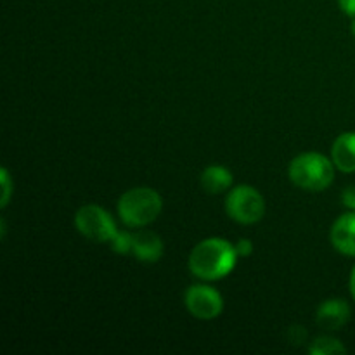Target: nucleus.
I'll list each match as a JSON object with an SVG mask.
<instances>
[{
	"mask_svg": "<svg viewBox=\"0 0 355 355\" xmlns=\"http://www.w3.org/2000/svg\"><path fill=\"white\" fill-rule=\"evenodd\" d=\"M236 248L222 238H208L198 243L189 255V270L205 281H218L229 276L236 266Z\"/></svg>",
	"mask_w": 355,
	"mask_h": 355,
	"instance_id": "nucleus-1",
	"label": "nucleus"
},
{
	"mask_svg": "<svg viewBox=\"0 0 355 355\" xmlns=\"http://www.w3.org/2000/svg\"><path fill=\"white\" fill-rule=\"evenodd\" d=\"M162 208V196L151 187H134L118 201V215L128 227H146L158 218Z\"/></svg>",
	"mask_w": 355,
	"mask_h": 355,
	"instance_id": "nucleus-2",
	"label": "nucleus"
},
{
	"mask_svg": "<svg viewBox=\"0 0 355 355\" xmlns=\"http://www.w3.org/2000/svg\"><path fill=\"white\" fill-rule=\"evenodd\" d=\"M290 180L305 191H324L335 179L331 159L319 153L298 155L288 168Z\"/></svg>",
	"mask_w": 355,
	"mask_h": 355,
	"instance_id": "nucleus-3",
	"label": "nucleus"
},
{
	"mask_svg": "<svg viewBox=\"0 0 355 355\" xmlns=\"http://www.w3.org/2000/svg\"><path fill=\"white\" fill-rule=\"evenodd\" d=\"M225 210L234 222L243 225L262 220L266 214L263 196L252 186H236L225 198Z\"/></svg>",
	"mask_w": 355,
	"mask_h": 355,
	"instance_id": "nucleus-4",
	"label": "nucleus"
},
{
	"mask_svg": "<svg viewBox=\"0 0 355 355\" xmlns=\"http://www.w3.org/2000/svg\"><path fill=\"white\" fill-rule=\"evenodd\" d=\"M75 225L82 236L96 243H110L116 234L111 215L97 205H85L75 215Z\"/></svg>",
	"mask_w": 355,
	"mask_h": 355,
	"instance_id": "nucleus-5",
	"label": "nucleus"
},
{
	"mask_svg": "<svg viewBox=\"0 0 355 355\" xmlns=\"http://www.w3.org/2000/svg\"><path fill=\"white\" fill-rule=\"evenodd\" d=\"M184 302H186L187 311L201 321H210V319L218 318L222 314V309H224L222 295L208 284H193V286L187 288Z\"/></svg>",
	"mask_w": 355,
	"mask_h": 355,
	"instance_id": "nucleus-6",
	"label": "nucleus"
},
{
	"mask_svg": "<svg viewBox=\"0 0 355 355\" xmlns=\"http://www.w3.org/2000/svg\"><path fill=\"white\" fill-rule=\"evenodd\" d=\"M349 319L350 305L342 298H329V300L322 302L315 312V322L329 331L342 329L349 322Z\"/></svg>",
	"mask_w": 355,
	"mask_h": 355,
	"instance_id": "nucleus-7",
	"label": "nucleus"
},
{
	"mask_svg": "<svg viewBox=\"0 0 355 355\" xmlns=\"http://www.w3.org/2000/svg\"><path fill=\"white\" fill-rule=\"evenodd\" d=\"M331 245L342 255L355 257V211L343 214L336 218L329 232Z\"/></svg>",
	"mask_w": 355,
	"mask_h": 355,
	"instance_id": "nucleus-8",
	"label": "nucleus"
},
{
	"mask_svg": "<svg viewBox=\"0 0 355 355\" xmlns=\"http://www.w3.org/2000/svg\"><path fill=\"white\" fill-rule=\"evenodd\" d=\"M132 255L146 263H155L163 255V241L151 231H139L132 234Z\"/></svg>",
	"mask_w": 355,
	"mask_h": 355,
	"instance_id": "nucleus-9",
	"label": "nucleus"
},
{
	"mask_svg": "<svg viewBox=\"0 0 355 355\" xmlns=\"http://www.w3.org/2000/svg\"><path fill=\"white\" fill-rule=\"evenodd\" d=\"M331 162L345 173L355 172V132H345L333 142Z\"/></svg>",
	"mask_w": 355,
	"mask_h": 355,
	"instance_id": "nucleus-10",
	"label": "nucleus"
},
{
	"mask_svg": "<svg viewBox=\"0 0 355 355\" xmlns=\"http://www.w3.org/2000/svg\"><path fill=\"white\" fill-rule=\"evenodd\" d=\"M201 186L208 194H220L232 186V175L224 166L211 165L201 173Z\"/></svg>",
	"mask_w": 355,
	"mask_h": 355,
	"instance_id": "nucleus-11",
	"label": "nucleus"
},
{
	"mask_svg": "<svg viewBox=\"0 0 355 355\" xmlns=\"http://www.w3.org/2000/svg\"><path fill=\"white\" fill-rule=\"evenodd\" d=\"M347 349L342 345V342L331 336H319L309 347V354L312 355H336L345 354Z\"/></svg>",
	"mask_w": 355,
	"mask_h": 355,
	"instance_id": "nucleus-12",
	"label": "nucleus"
},
{
	"mask_svg": "<svg viewBox=\"0 0 355 355\" xmlns=\"http://www.w3.org/2000/svg\"><path fill=\"white\" fill-rule=\"evenodd\" d=\"M110 243H111V250L116 253H120V255H128V253H132V234L130 232L118 231Z\"/></svg>",
	"mask_w": 355,
	"mask_h": 355,
	"instance_id": "nucleus-13",
	"label": "nucleus"
},
{
	"mask_svg": "<svg viewBox=\"0 0 355 355\" xmlns=\"http://www.w3.org/2000/svg\"><path fill=\"white\" fill-rule=\"evenodd\" d=\"M0 175H2V203H0V207L6 208L7 203H9V200H10V193H12V186H10L9 172H7L6 168H2V172H0Z\"/></svg>",
	"mask_w": 355,
	"mask_h": 355,
	"instance_id": "nucleus-14",
	"label": "nucleus"
},
{
	"mask_svg": "<svg viewBox=\"0 0 355 355\" xmlns=\"http://www.w3.org/2000/svg\"><path fill=\"white\" fill-rule=\"evenodd\" d=\"M342 203L345 205L347 208H350V210L355 211V186H349L343 189Z\"/></svg>",
	"mask_w": 355,
	"mask_h": 355,
	"instance_id": "nucleus-15",
	"label": "nucleus"
},
{
	"mask_svg": "<svg viewBox=\"0 0 355 355\" xmlns=\"http://www.w3.org/2000/svg\"><path fill=\"white\" fill-rule=\"evenodd\" d=\"M236 253H238V257H248L252 255L253 252V243L250 241V239H239L238 243H236Z\"/></svg>",
	"mask_w": 355,
	"mask_h": 355,
	"instance_id": "nucleus-16",
	"label": "nucleus"
},
{
	"mask_svg": "<svg viewBox=\"0 0 355 355\" xmlns=\"http://www.w3.org/2000/svg\"><path fill=\"white\" fill-rule=\"evenodd\" d=\"M338 3L340 9L343 10V14L355 17V0H338Z\"/></svg>",
	"mask_w": 355,
	"mask_h": 355,
	"instance_id": "nucleus-17",
	"label": "nucleus"
},
{
	"mask_svg": "<svg viewBox=\"0 0 355 355\" xmlns=\"http://www.w3.org/2000/svg\"><path fill=\"white\" fill-rule=\"evenodd\" d=\"M350 293H352V297L355 300V266H354L352 272H350Z\"/></svg>",
	"mask_w": 355,
	"mask_h": 355,
	"instance_id": "nucleus-18",
	"label": "nucleus"
},
{
	"mask_svg": "<svg viewBox=\"0 0 355 355\" xmlns=\"http://www.w3.org/2000/svg\"><path fill=\"white\" fill-rule=\"evenodd\" d=\"M350 31H352V35H354V37H355V17H354L352 24H350Z\"/></svg>",
	"mask_w": 355,
	"mask_h": 355,
	"instance_id": "nucleus-19",
	"label": "nucleus"
}]
</instances>
